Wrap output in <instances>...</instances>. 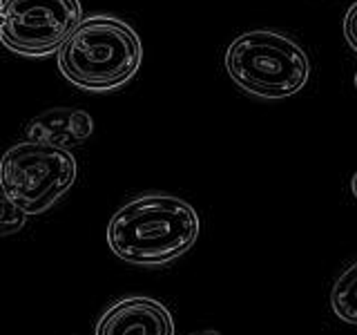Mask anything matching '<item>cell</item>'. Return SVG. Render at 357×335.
Returning a JSON list of instances; mask_svg holds the SVG:
<instances>
[{"mask_svg":"<svg viewBox=\"0 0 357 335\" xmlns=\"http://www.w3.org/2000/svg\"><path fill=\"white\" fill-rule=\"evenodd\" d=\"M201 219L188 201L148 193L123 204L109 219L107 244L119 260L156 268L185 255L199 239Z\"/></svg>","mask_w":357,"mask_h":335,"instance_id":"6da1fadb","label":"cell"},{"mask_svg":"<svg viewBox=\"0 0 357 335\" xmlns=\"http://www.w3.org/2000/svg\"><path fill=\"white\" fill-rule=\"evenodd\" d=\"M141 61L139 34L107 14L83 18L59 50L61 74L85 92H114L137 76Z\"/></svg>","mask_w":357,"mask_h":335,"instance_id":"7a4b0ae2","label":"cell"},{"mask_svg":"<svg viewBox=\"0 0 357 335\" xmlns=\"http://www.w3.org/2000/svg\"><path fill=\"white\" fill-rule=\"evenodd\" d=\"M226 72L245 94L279 100L295 96L306 87L310 61L308 54L286 34L255 29L228 45Z\"/></svg>","mask_w":357,"mask_h":335,"instance_id":"3957f363","label":"cell"},{"mask_svg":"<svg viewBox=\"0 0 357 335\" xmlns=\"http://www.w3.org/2000/svg\"><path fill=\"white\" fill-rule=\"evenodd\" d=\"M78 177L72 150L40 141H20L0 163L3 195L27 215H40L70 193Z\"/></svg>","mask_w":357,"mask_h":335,"instance_id":"277c9868","label":"cell"},{"mask_svg":"<svg viewBox=\"0 0 357 335\" xmlns=\"http://www.w3.org/2000/svg\"><path fill=\"white\" fill-rule=\"evenodd\" d=\"M81 20V0H3L0 40L18 56L59 54Z\"/></svg>","mask_w":357,"mask_h":335,"instance_id":"5b68a950","label":"cell"},{"mask_svg":"<svg viewBox=\"0 0 357 335\" xmlns=\"http://www.w3.org/2000/svg\"><path fill=\"white\" fill-rule=\"evenodd\" d=\"M94 335H174V320L159 299L128 295L100 313Z\"/></svg>","mask_w":357,"mask_h":335,"instance_id":"8992f818","label":"cell"},{"mask_svg":"<svg viewBox=\"0 0 357 335\" xmlns=\"http://www.w3.org/2000/svg\"><path fill=\"white\" fill-rule=\"evenodd\" d=\"M94 132V119L83 110L72 107H54L31 119L25 128L29 141L52 143L59 148L72 150L83 145Z\"/></svg>","mask_w":357,"mask_h":335,"instance_id":"52a82bcc","label":"cell"},{"mask_svg":"<svg viewBox=\"0 0 357 335\" xmlns=\"http://www.w3.org/2000/svg\"><path fill=\"white\" fill-rule=\"evenodd\" d=\"M331 308L342 322L357 327V262L335 279L331 290Z\"/></svg>","mask_w":357,"mask_h":335,"instance_id":"ba28073f","label":"cell"},{"mask_svg":"<svg viewBox=\"0 0 357 335\" xmlns=\"http://www.w3.org/2000/svg\"><path fill=\"white\" fill-rule=\"evenodd\" d=\"M27 212L22 210L20 206H16L14 201H9L5 195H3V215H0V230L7 237V234H14L18 230L25 228L27 223Z\"/></svg>","mask_w":357,"mask_h":335,"instance_id":"9c48e42d","label":"cell"},{"mask_svg":"<svg viewBox=\"0 0 357 335\" xmlns=\"http://www.w3.org/2000/svg\"><path fill=\"white\" fill-rule=\"evenodd\" d=\"M344 36L351 47L357 52V3L349 9V14L344 18Z\"/></svg>","mask_w":357,"mask_h":335,"instance_id":"30bf717a","label":"cell"},{"mask_svg":"<svg viewBox=\"0 0 357 335\" xmlns=\"http://www.w3.org/2000/svg\"><path fill=\"white\" fill-rule=\"evenodd\" d=\"M190 335H221L217 329H204V331H195V333H190Z\"/></svg>","mask_w":357,"mask_h":335,"instance_id":"8fae6325","label":"cell"},{"mask_svg":"<svg viewBox=\"0 0 357 335\" xmlns=\"http://www.w3.org/2000/svg\"><path fill=\"white\" fill-rule=\"evenodd\" d=\"M351 190H353V197L357 199V172H355L353 179H351Z\"/></svg>","mask_w":357,"mask_h":335,"instance_id":"7c38bea8","label":"cell"},{"mask_svg":"<svg viewBox=\"0 0 357 335\" xmlns=\"http://www.w3.org/2000/svg\"><path fill=\"white\" fill-rule=\"evenodd\" d=\"M355 87H357V72H355Z\"/></svg>","mask_w":357,"mask_h":335,"instance_id":"4fadbf2b","label":"cell"}]
</instances>
